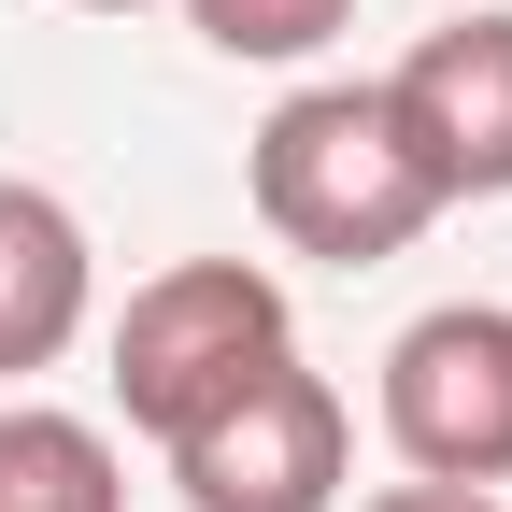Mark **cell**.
Instances as JSON below:
<instances>
[{
  "instance_id": "cell-1",
  "label": "cell",
  "mask_w": 512,
  "mask_h": 512,
  "mask_svg": "<svg viewBox=\"0 0 512 512\" xmlns=\"http://www.w3.org/2000/svg\"><path fill=\"white\" fill-rule=\"evenodd\" d=\"M427 171L384 128V86H299L256 128V228L285 256H328V271H384V256L427 242Z\"/></svg>"
},
{
  "instance_id": "cell-2",
  "label": "cell",
  "mask_w": 512,
  "mask_h": 512,
  "mask_svg": "<svg viewBox=\"0 0 512 512\" xmlns=\"http://www.w3.org/2000/svg\"><path fill=\"white\" fill-rule=\"evenodd\" d=\"M271 356H299V313L256 256H171L157 285H128L114 313V413L143 441H185L200 413H228Z\"/></svg>"
},
{
  "instance_id": "cell-3",
  "label": "cell",
  "mask_w": 512,
  "mask_h": 512,
  "mask_svg": "<svg viewBox=\"0 0 512 512\" xmlns=\"http://www.w3.org/2000/svg\"><path fill=\"white\" fill-rule=\"evenodd\" d=\"M384 441L413 484H512V313L441 299L384 342Z\"/></svg>"
},
{
  "instance_id": "cell-4",
  "label": "cell",
  "mask_w": 512,
  "mask_h": 512,
  "mask_svg": "<svg viewBox=\"0 0 512 512\" xmlns=\"http://www.w3.org/2000/svg\"><path fill=\"white\" fill-rule=\"evenodd\" d=\"M342 456H356L342 399L299 356H271L228 413L171 441V484H185V512H342Z\"/></svg>"
},
{
  "instance_id": "cell-5",
  "label": "cell",
  "mask_w": 512,
  "mask_h": 512,
  "mask_svg": "<svg viewBox=\"0 0 512 512\" xmlns=\"http://www.w3.org/2000/svg\"><path fill=\"white\" fill-rule=\"evenodd\" d=\"M384 128L427 171V200H512V15H456L384 72Z\"/></svg>"
},
{
  "instance_id": "cell-6",
  "label": "cell",
  "mask_w": 512,
  "mask_h": 512,
  "mask_svg": "<svg viewBox=\"0 0 512 512\" xmlns=\"http://www.w3.org/2000/svg\"><path fill=\"white\" fill-rule=\"evenodd\" d=\"M86 299H100V256H86V214L57 185H15L0 171V384H29L86 342Z\"/></svg>"
},
{
  "instance_id": "cell-7",
  "label": "cell",
  "mask_w": 512,
  "mask_h": 512,
  "mask_svg": "<svg viewBox=\"0 0 512 512\" xmlns=\"http://www.w3.org/2000/svg\"><path fill=\"white\" fill-rule=\"evenodd\" d=\"M0 512H128V470L86 413L57 399H15L0 413Z\"/></svg>"
},
{
  "instance_id": "cell-8",
  "label": "cell",
  "mask_w": 512,
  "mask_h": 512,
  "mask_svg": "<svg viewBox=\"0 0 512 512\" xmlns=\"http://www.w3.org/2000/svg\"><path fill=\"white\" fill-rule=\"evenodd\" d=\"M185 15H200V43L214 57H313V43H342L356 29V0H185Z\"/></svg>"
},
{
  "instance_id": "cell-9",
  "label": "cell",
  "mask_w": 512,
  "mask_h": 512,
  "mask_svg": "<svg viewBox=\"0 0 512 512\" xmlns=\"http://www.w3.org/2000/svg\"><path fill=\"white\" fill-rule=\"evenodd\" d=\"M370 512H498V484H384Z\"/></svg>"
},
{
  "instance_id": "cell-10",
  "label": "cell",
  "mask_w": 512,
  "mask_h": 512,
  "mask_svg": "<svg viewBox=\"0 0 512 512\" xmlns=\"http://www.w3.org/2000/svg\"><path fill=\"white\" fill-rule=\"evenodd\" d=\"M72 15H143V0H72Z\"/></svg>"
}]
</instances>
